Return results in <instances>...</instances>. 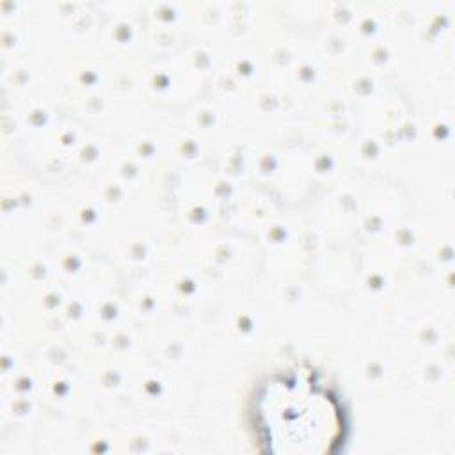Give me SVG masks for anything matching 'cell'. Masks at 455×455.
Returning a JSON list of instances; mask_svg holds the SVG:
<instances>
[{
	"instance_id": "obj_1",
	"label": "cell",
	"mask_w": 455,
	"mask_h": 455,
	"mask_svg": "<svg viewBox=\"0 0 455 455\" xmlns=\"http://www.w3.org/2000/svg\"><path fill=\"white\" fill-rule=\"evenodd\" d=\"M252 418L259 443L275 453L334 451L345 432L339 398L315 371L297 366L259 382Z\"/></svg>"
}]
</instances>
